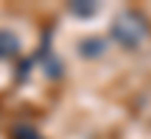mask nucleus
I'll return each instance as SVG.
<instances>
[{"instance_id": "obj_1", "label": "nucleus", "mask_w": 151, "mask_h": 139, "mask_svg": "<svg viewBox=\"0 0 151 139\" xmlns=\"http://www.w3.org/2000/svg\"><path fill=\"white\" fill-rule=\"evenodd\" d=\"M115 36H118L126 48H134V45L146 36V22H143L137 14L129 11V14L118 17V22H115Z\"/></svg>"}, {"instance_id": "obj_2", "label": "nucleus", "mask_w": 151, "mask_h": 139, "mask_svg": "<svg viewBox=\"0 0 151 139\" xmlns=\"http://www.w3.org/2000/svg\"><path fill=\"white\" fill-rule=\"evenodd\" d=\"M17 53V39L11 36V33L0 31V59H9V56Z\"/></svg>"}]
</instances>
